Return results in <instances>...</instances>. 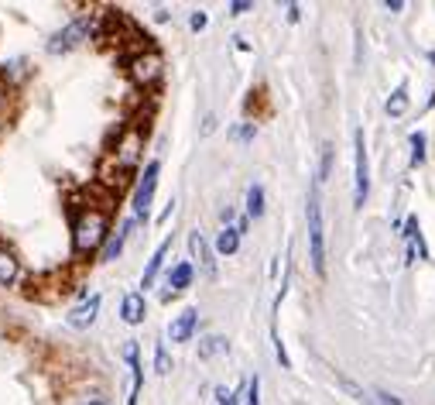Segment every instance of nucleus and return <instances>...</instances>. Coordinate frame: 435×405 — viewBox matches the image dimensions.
I'll use <instances>...</instances> for the list:
<instances>
[{"mask_svg": "<svg viewBox=\"0 0 435 405\" xmlns=\"http://www.w3.org/2000/svg\"><path fill=\"white\" fill-rule=\"evenodd\" d=\"M384 7H387V10H394V14H398V10H405V3H401V0H387Z\"/></svg>", "mask_w": 435, "mask_h": 405, "instance_id": "nucleus-29", "label": "nucleus"}, {"mask_svg": "<svg viewBox=\"0 0 435 405\" xmlns=\"http://www.w3.org/2000/svg\"><path fill=\"white\" fill-rule=\"evenodd\" d=\"M247 213H251L254 220L264 216V186H258V182L247 189Z\"/></svg>", "mask_w": 435, "mask_h": 405, "instance_id": "nucleus-19", "label": "nucleus"}, {"mask_svg": "<svg viewBox=\"0 0 435 405\" xmlns=\"http://www.w3.org/2000/svg\"><path fill=\"white\" fill-rule=\"evenodd\" d=\"M220 354H230V340L226 337H206V340H199V357L202 361H213V357H220Z\"/></svg>", "mask_w": 435, "mask_h": 405, "instance_id": "nucleus-13", "label": "nucleus"}, {"mask_svg": "<svg viewBox=\"0 0 435 405\" xmlns=\"http://www.w3.org/2000/svg\"><path fill=\"white\" fill-rule=\"evenodd\" d=\"M405 110H408V86L401 83V86L387 97V113H391V117H401Z\"/></svg>", "mask_w": 435, "mask_h": 405, "instance_id": "nucleus-18", "label": "nucleus"}, {"mask_svg": "<svg viewBox=\"0 0 435 405\" xmlns=\"http://www.w3.org/2000/svg\"><path fill=\"white\" fill-rule=\"evenodd\" d=\"M188 24H192L195 31H202V28H206V14H192V21H188Z\"/></svg>", "mask_w": 435, "mask_h": 405, "instance_id": "nucleus-28", "label": "nucleus"}, {"mask_svg": "<svg viewBox=\"0 0 435 405\" xmlns=\"http://www.w3.org/2000/svg\"><path fill=\"white\" fill-rule=\"evenodd\" d=\"M158 172H162V162H148V169L137 182V193H134V216H148L155 189H158Z\"/></svg>", "mask_w": 435, "mask_h": 405, "instance_id": "nucleus-5", "label": "nucleus"}, {"mask_svg": "<svg viewBox=\"0 0 435 405\" xmlns=\"http://www.w3.org/2000/svg\"><path fill=\"white\" fill-rule=\"evenodd\" d=\"M99 305H103V299L99 296H89L86 303H79L69 316H66V323L72 326V330H89L93 326V319H96V312H99Z\"/></svg>", "mask_w": 435, "mask_h": 405, "instance_id": "nucleus-8", "label": "nucleus"}, {"mask_svg": "<svg viewBox=\"0 0 435 405\" xmlns=\"http://www.w3.org/2000/svg\"><path fill=\"white\" fill-rule=\"evenodd\" d=\"M370 196V165H367V141L363 131H353V206L360 209Z\"/></svg>", "mask_w": 435, "mask_h": 405, "instance_id": "nucleus-2", "label": "nucleus"}, {"mask_svg": "<svg viewBox=\"0 0 435 405\" xmlns=\"http://www.w3.org/2000/svg\"><path fill=\"white\" fill-rule=\"evenodd\" d=\"M363 402H370V405H401L394 395H387V392H367Z\"/></svg>", "mask_w": 435, "mask_h": 405, "instance_id": "nucleus-22", "label": "nucleus"}, {"mask_svg": "<svg viewBox=\"0 0 435 405\" xmlns=\"http://www.w3.org/2000/svg\"><path fill=\"white\" fill-rule=\"evenodd\" d=\"M168 251H172V237H168V241H162V244H158V251L151 254V261H148V268H144V275H141V285H144V289H151V285H155V279H158V272H162V265H165Z\"/></svg>", "mask_w": 435, "mask_h": 405, "instance_id": "nucleus-11", "label": "nucleus"}, {"mask_svg": "<svg viewBox=\"0 0 435 405\" xmlns=\"http://www.w3.org/2000/svg\"><path fill=\"white\" fill-rule=\"evenodd\" d=\"M127 361H130V399L127 402L137 405V392H141V364H137V347H127Z\"/></svg>", "mask_w": 435, "mask_h": 405, "instance_id": "nucleus-16", "label": "nucleus"}, {"mask_svg": "<svg viewBox=\"0 0 435 405\" xmlns=\"http://www.w3.org/2000/svg\"><path fill=\"white\" fill-rule=\"evenodd\" d=\"M216 402L220 405H237V395L230 388H216Z\"/></svg>", "mask_w": 435, "mask_h": 405, "instance_id": "nucleus-25", "label": "nucleus"}, {"mask_svg": "<svg viewBox=\"0 0 435 405\" xmlns=\"http://www.w3.org/2000/svg\"><path fill=\"white\" fill-rule=\"evenodd\" d=\"M89 31H93V21L89 17H76V21H69L52 41H48V52L52 55H62V52H72L76 45H83L89 38Z\"/></svg>", "mask_w": 435, "mask_h": 405, "instance_id": "nucleus-4", "label": "nucleus"}, {"mask_svg": "<svg viewBox=\"0 0 435 405\" xmlns=\"http://www.w3.org/2000/svg\"><path fill=\"white\" fill-rule=\"evenodd\" d=\"M237 138H240V141H251V138H254V124H244V127H237Z\"/></svg>", "mask_w": 435, "mask_h": 405, "instance_id": "nucleus-27", "label": "nucleus"}, {"mask_svg": "<svg viewBox=\"0 0 435 405\" xmlns=\"http://www.w3.org/2000/svg\"><path fill=\"white\" fill-rule=\"evenodd\" d=\"M247 405H261V382H258V375L247 382Z\"/></svg>", "mask_w": 435, "mask_h": 405, "instance_id": "nucleus-23", "label": "nucleus"}, {"mask_svg": "<svg viewBox=\"0 0 435 405\" xmlns=\"http://www.w3.org/2000/svg\"><path fill=\"white\" fill-rule=\"evenodd\" d=\"M103 234H106V216L96 213V209L83 213L76 220V251H96L99 241H103Z\"/></svg>", "mask_w": 435, "mask_h": 405, "instance_id": "nucleus-3", "label": "nucleus"}, {"mask_svg": "<svg viewBox=\"0 0 435 405\" xmlns=\"http://www.w3.org/2000/svg\"><path fill=\"white\" fill-rule=\"evenodd\" d=\"M127 234H130V223H124V227H120V234H117V237H113V241L103 247V261H113V258L124 251V241H127Z\"/></svg>", "mask_w": 435, "mask_h": 405, "instance_id": "nucleus-20", "label": "nucleus"}, {"mask_svg": "<svg viewBox=\"0 0 435 405\" xmlns=\"http://www.w3.org/2000/svg\"><path fill=\"white\" fill-rule=\"evenodd\" d=\"M298 10H302V7H298V3H291V7H288V21H298Z\"/></svg>", "mask_w": 435, "mask_h": 405, "instance_id": "nucleus-30", "label": "nucleus"}, {"mask_svg": "<svg viewBox=\"0 0 435 405\" xmlns=\"http://www.w3.org/2000/svg\"><path fill=\"white\" fill-rule=\"evenodd\" d=\"M251 7H254V3H247V0H233V3H230V14H247Z\"/></svg>", "mask_w": 435, "mask_h": 405, "instance_id": "nucleus-26", "label": "nucleus"}, {"mask_svg": "<svg viewBox=\"0 0 435 405\" xmlns=\"http://www.w3.org/2000/svg\"><path fill=\"white\" fill-rule=\"evenodd\" d=\"M425 162V134L415 131L412 134V165H422Z\"/></svg>", "mask_w": 435, "mask_h": 405, "instance_id": "nucleus-21", "label": "nucleus"}, {"mask_svg": "<svg viewBox=\"0 0 435 405\" xmlns=\"http://www.w3.org/2000/svg\"><path fill=\"white\" fill-rule=\"evenodd\" d=\"M405 237L412 241V254H408V261H415V254H418V258H429L425 241H422V234H418V216H408V223H405Z\"/></svg>", "mask_w": 435, "mask_h": 405, "instance_id": "nucleus-14", "label": "nucleus"}, {"mask_svg": "<svg viewBox=\"0 0 435 405\" xmlns=\"http://www.w3.org/2000/svg\"><path fill=\"white\" fill-rule=\"evenodd\" d=\"M17 279V258L10 251H0V285H10Z\"/></svg>", "mask_w": 435, "mask_h": 405, "instance_id": "nucleus-17", "label": "nucleus"}, {"mask_svg": "<svg viewBox=\"0 0 435 405\" xmlns=\"http://www.w3.org/2000/svg\"><path fill=\"white\" fill-rule=\"evenodd\" d=\"M130 76H134L137 86H151V83L162 76V62H158V55H137V59L130 62Z\"/></svg>", "mask_w": 435, "mask_h": 405, "instance_id": "nucleus-7", "label": "nucleus"}, {"mask_svg": "<svg viewBox=\"0 0 435 405\" xmlns=\"http://www.w3.org/2000/svg\"><path fill=\"white\" fill-rule=\"evenodd\" d=\"M305 223H309V254H312V268L322 279L326 275V227H322V202H319V186L309 189L305 202Z\"/></svg>", "mask_w": 435, "mask_h": 405, "instance_id": "nucleus-1", "label": "nucleus"}, {"mask_svg": "<svg viewBox=\"0 0 435 405\" xmlns=\"http://www.w3.org/2000/svg\"><path fill=\"white\" fill-rule=\"evenodd\" d=\"M195 323H199L195 309H182L172 323H168V340H172V343H185V340H192V330H195Z\"/></svg>", "mask_w": 435, "mask_h": 405, "instance_id": "nucleus-9", "label": "nucleus"}, {"mask_svg": "<svg viewBox=\"0 0 435 405\" xmlns=\"http://www.w3.org/2000/svg\"><path fill=\"white\" fill-rule=\"evenodd\" d=\"M144 312H148V305H144V292H127V296H124L120 319H124L127 326H137V323H144Z\"/></svg>", "mask_w": 435, "mask_h": 405, "instance_id": "nucleus-10", "label": "nucleus"}, {"mask_svg": "<svg viewBox=\"0 0 435 405\" xmlns=\"http://www.w3.org/2000/svg\"><path fill=\"white\" fill-rule=\"evenodd\" d=\"M188 254L199 261V268L206 272V279H216V258H213V247L202 237V230H192L188 234Z\"/></svg>", "mask_w": 435, "mask_h": 405, "instance_id": "nucleus-6", "label": "nucleus"}, {"mask_svg": "<svg viewBox=\"0 0 435 405\" xmlns=\"http://www.w3.org/2000/svg\"><path fill=\"white\" fill-rule=\"evenodd\" d=\"M89 405H106V402H89Z\"/></svg>", "mask_w": 435, "mask_h": 405, "instance_id": "nucleus-31", "label": "nucleus"}, {"mask_svg": "<svg viewBox=\"0 0 435 405\" xmlns=\"http://www.w3.org/2000/svg\"><path fill=\"white\" fill-rule=\"evenodd\" d=\"M155 364H158V371H162V375H168V371H172V364H168V354H165V347H162V343H158V354H155Z\"/></svg>", "mask_w": 435, "mask_h": 405, "instance_id": "nucleus-24", "label": "nucleus"}, {"mask_svg": "<svg viewBox=\"0 0 435 405\" xmlns=\"http://www.w3.org/2000/svg\"><path fill=\"white\" fill-rule=\"evenodd\" d=\"M188 285H192V265L182 261V265H175L172 272H168V292H165L162 299H172L175 292H185Z\"/></svg>", "mask_w": 435, "mask_h": 405, "instance_id": "nucleus-12", "label": "nucleus"}, {"mask_svg": "<svg viewBox=\"0 0 435 405\" xmlns=\"http://www.w3.org/2000/svg\"><path fill=\"white\" fill-rule=\"evenodd\" d=\"M237 247H240V230L237 227H223L220 237H216V251L223 258H230V254H237Z\"/></svg>", "mask_w": 435, "mask_h": 405, "instance_id": "nucleus-15", "label": "nucleus"}]
</instances>
